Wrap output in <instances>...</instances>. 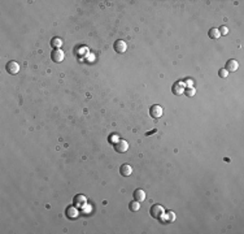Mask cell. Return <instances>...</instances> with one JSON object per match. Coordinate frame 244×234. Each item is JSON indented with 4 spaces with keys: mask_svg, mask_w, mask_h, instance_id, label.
<instances>
[{
    "mask_svg": "<svg viewBox=\"0 0 244 234\" xmlns=\"http://www.w3.org/2000/svg\"><path fill=\"white\" fill-rule=\"evenodd\" d=\"M150 213L153 219L156 220H164V215H165V210L161 204H153L150 210Z\"/></svg>",
    "mask_w": 244,
    "mask_h": 234,
    "instance_id": "obj_1",
    "label": "cell"
},
{
    "mask_svg": "<svg viewBox=\"0 0 244 234\" xmlns=\"http://www.w3.org/2000/svg\"><path fill=\"white\" fill-rule=\"evenodd\" d=\"M51 59H52V61H53V63L60 64V63L64 61L65 54L61 49H53V51H52V54H51Z\"/></svg>",
    "mask_w": 244,
    "mask_h": 234,
    "instance_id": "obj_2",
    "label": "cell"
},
{
    "mask_svg": "<svg viewBox=\"0 0 244 234\" xmlns=\"http://www.w3.org/2000/svg\"><path fill=\"white\" fill-rule=\"evenodd\" d=\"M164 115V109L161 106H159V104H155V106H152L150 108V116L153 117V118H160L161 116Z\"/></svg>",
    "mask_w": 244,
    "mask_h": 234,
    "instance_id": "obj_3",
    "label": "cell"
},
{
    "mask_svg": "<svg viewBox=\"0 0 244 234\" xmlns=\"http://www.w3.org/2000/svg\"><path fill=\"white\" fill-rule=\"evenodd\" d=\"M5 70L8 72V74L16 75L17 73L20 72V65H18V63H16V61H9L5 65Z\"/></svg>",
    "mask_w": 244,
    "mask_h": 234,
    "instance_id": "obj_4",
    "label": "cell"
},
{
    "mask_svg": "<svg viewBox=\"0 0 244 234\" xmlns=\"http://www.w3.org/2000/svg\"><path fill=\"white\" fill-rule=\"evenodd\" d=\"M113 48H114V51L117 52V54H125L126 49H127V44H126V42H124L122 39H118L114 42V44H113Z\"/></svg>",
    "mask_w": 244,
    "mask_h": 234,
    "instance_id": "obj_5",
    "label": "cell"
},
{
    "mask_svg": "<svg viewBox=\"0 0 244 234\" xmlns=\"http://www.w3.org/2000/svg\"><path fill=\"white\" fill-rule=\"evenodd\" d=\"M114 150H116L118 153H125V152L129 150V143H127L125 139H119V141L114 144Z\"/></svg>",
    "mask_w": 244,
    "mask_h": 234,
    "instance_id": "obj_6",
    "label": "cell"
},
{
    "mask_svg": "<svg viewBox=\"0 0 244 234\" xmlns=\"http://www.w3.org/2000/svg\"><path fill=\"white\" fill-rule=\"evenodd\" d=\"M185 83L183 82H175L173 85V87H171V91H173V94L174 95H182V94H185V90H186V87H185Z\"/></svg>",
    "mask_w": 244,
    "mask_h": 234,
    "instance_id": "obj_7",
    "label": "cell"
},
{
    "mask_svg": "<svg viewBox=\"0 0 244 234\" xmlns=\"http://www.w3.org/2000/svg\"><path fill=\"white\" fill-rule=\"evenodd\" d=\"M238 68H239V64H238L236 60H234V59L229 60V61L226 63V66H225V69L227 72H236Z\"/></svg>",
    "mask_w": 244,
    "mask_h": 234,
    "instance_id": "obj_8",
    "label": "cell"
},
{
    "mask_svg": "<svg viewBox=\"0 0 244 234\" xmlns=\"http://www.w3.org/2000/svg\"><path fill=\"white\" fill-rule=\"evenodd\" d=\"M119 173H121V176L129 177V176H131L133 168H131V165H129V164H122L121 168H119Z\"/></svg>",
    "mask_w": 244,
    "mask_h": 234,
    "instance_id": "obj_9",
    "label": "cell"
},
{
    "mask_svg": "<svg viewBox=\"0 0 244 234\" xmlns=\"http://www.w3.org/2000/svg\"><path fill=\"white\" fill-rule=\"evenodd\" d=\"M145 199V193H144V190L143 189H136L135 191H134V200H138L139 203L143 202Z\"/></svg>",
    "mask_w": 244,
    "mask_h": 234,
    "instance_id": "obj_10",
    "label": "cell"
},
{
    "mask_svg": "<svg viewBox=\"0 0 244 234\" xmlns=\"http://www.w3.org/2000/svg\"><path fill=\"white\" fill-rule=\"evenodd\" d=\"M208 35H209V38H211V39H218V38L221 37V34H220L218 29H216V28H212L211 30L208 31Z\"/></svg>",
    "mask_w": 244,
    "mask_h": 234,
    "instance_id": "obj_11",
    "label": "cell"
},
{
    "mask_svg": "<svg viewBox=\"0 0 244 234\" xmlns=\"http://www.w3.org/2000/svg\"><path fill=\"white\" fill-rule=\"evenodd\" d=\"M51 46L53 47L55 49H60V47L63 46V40H61L60 38H57V37L52 38V39H51Z\"/></svg>",
    "mask_w": 244,
    "mask_h": 234,
    "instance_id": "obj_12",
    "label": "cell"
},
{
    "mask_svg": "<svg viewBox=\"0 0 244 234\" xmlns=\"http://www.w3.org/2000/svg\"><path fill=\"white\" fill-rule=\"evenodd\" d=\"M66 216H68L69 219H70V217L72 219H75L77 216H78V211L75 210L74 207H69L68 210H66Z\"/></svg>",
    "mask_w": 244,
    "mask_h": 234,
    "instance_id": "obj_13",
    "label": "cell"
},
{
    "mask_svg": "<svg viewBox=\"0 0 244 234\" xmlns=\"http://www.w3.org/2000/svg\"><path fill=\"white\" fill-rule=\"evenodd\" d=\"M74 203L78 205V207H82V205H84L86 204V198L83 196V195H77L75 198H74Z\"/></svg>",
    "mask_w": 244,
    "mask_h": 234,
    "instance_id": "obj_14",
    "label": "cell"
},
{
    "mask_svg": "<svg viewBox=\"0 0 244 234\" xmlns=\"http://www.w3.org/2000/svg\"><path fill=\"white\" fill-rule=\"evenodd\" d=\"M129 208H130V211L136 212V211H139V208H140V204H139V202H138V200H133V202H130Z\"/></svg>",
    "mask_w": 244,
    "mask_h": 234,
    "instance_id": "obj_15",
    "label": "cell"
},
{
    "mask_svg": "<svg viewBox=\"0 0 244 234\" xmlns=\"http://www.w3.org/2000/svg\"><path fill=\"white\" fill-rule=\"evenodd\" d=\"M165 216H166V222H173L174 220H175V213L171 212V211L165 212Z\"/></svg>",
    "mask_w": 244,
    "mask_h": 234,
    "instance_id": "obj_16",
    "label": "cell"
},
{
    "mask_svg": "<svg viewBox=\"0 0 244 234\" xmlns=\"http://www.w3.org/2000/svg\"><path fill=\"white\" fill-rule=\"evenodd\" d=\"M185 94H186V96H188V98L195 96V94H196V89H195V87H186Z\"/></svg>",
    "mask_w": 244,
    "mask_h": 234,
    "instance_id": "obj_17",
    "label": "cell"
},
{
    "mask_svg": "<svg viewBox=\"0 0 244 234\" xmlns=\"http://www.w3.org/2000/svg\"><path fill=\"white\" fill-rule=\"evenodd\" d=\"M218 75H220L221 78H227V75H229V72L226 70L225 68H222V69H220V70H218Z\"/></svg>",
    "mask_w": 244,
    "mask_h": 234,
    "instance_id": "obj_18",
    "label": "cell"
},
{
    "mask_svg": "<svg viewBox=\"0 0 244 234\" xmlns=\"http://www.w3.org/2000/svg\"><path fill=\"white\" fill-rule=\"evenodd\" d=\"M119 141V138L117 135H110L109 137V143H113V144H116L117 142Z\"/></svg>",
    "mask_w": 244,
    "mask_h": 234,
    "instance_id": "obj_19",
    "label": "cell"
},
{
    "mask_svg": "<svg viewBox=\"0 0 244 234\" xmlns=\"http://www.w3.org/2000/svg\"><path fill=\"white\" fill-rule=\"evenodd\" d=\"M218 31H220V34H221V35H226V34L229 33V29L226 28V26H221V28L218 29Z\"/></svg>",
    "mask_w": 244,
    "mask_h": 234,
    "instance_id": "obj_20",
    "label": "cell"
}]
</instances>
